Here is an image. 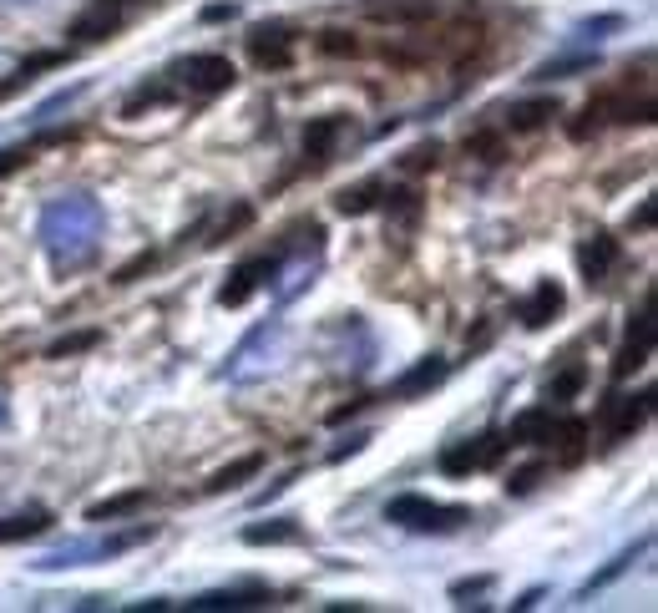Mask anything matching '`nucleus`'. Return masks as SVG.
I'll use <instances>...</instances> for the list:
<instances>
[{"label":"nucleus","mask_w":658,"mask_h":613,"mask_svg":"<svg viewBox=\"0 0 658 613\" xmlns=\"http://www.w3.org/2000/svg\"><path fill=\"white\" fill-rule=\"evenodd\" d=\"M365 441H370V436H350V441H345V446H340V451H335V462H345V456H355V451H360V446H365Z\"/></svg>","instance_id":"72a5a7b5"},{"label":"nucleus","mask_w":658,"mask_h":613,"mask_svg":"<svg viewBox=\"0 0 658 613\" xmlns=\"http://www.w3.org/2000/svg\"><path fill=\"white\" fill-rule=\"evenodd\" d=\"M259 603H269V588H223V593H203V598H193L188 608L208 613V608H259Z\"/></svg>","instance_id":"2eb2a0df"},{"label":"nucleus","mask_w":658,"mask_h":613,"mask_svg":"<svg viewBox=\"0 0 658 613\" xmlns=\"http://www.w3.org/2000/svg\"><path fill=\"white\" fill-rule=\"evenodd\" d=\"M178 82H183L188 92H198V97H213V92H228V87L238 82V71H233L228 56H218V51H198V56L178 61Z\"/></svg>","instance_id":"f03ea898"},{"label":"nucleus","mask_w":658,"mask_h":613,"mask_svg":"<svg viewBox=\"0 0 658 613\" xmlns=\"http://www.w3.org/2000/svg\"><path fill=\"white\" fill-rule=\"evenodd\" d=\"M441 11V0H370L365 16L370 21H395V26H421Z\"/></svg>","instance_id":"6e6552de"},{"label":"nucleus","mask_w":658,"mask_h":613,"mask_svg":"<svg viewBox=\"0 0 658 613\" xmlns=\"http://www.w3.org/2000/svg\"><path fill=\"white\" fill-rule=\"evenodd\" d=\"M583 380H588V370L583 365H567L552 386H547V401H567V396H578L583 391Z\"/></svg>","instance_id":"5701e85b"},{"label":"nucleus","mask_w":658,"mask_h":613,"mask_svg":"<svg viewBox=\"0 0 658 613\" xmlns=\"http://www.w3.org/2000/svg\"><path fill=\"white\" fill-rule=\"evenodd\" d=\"M375 198H380V183H355V188H345V193L335 198V208H340L345 218H360V213L375 208Z\"/></svg>","instance_id":"412c9836"},{"label":"nucleus","mask_w":658,"mask_h":613,"mask_svg":"<svg viewBox=\"0 0 658 613\" xmlns=\"http://www.w3.org/2000/svg\"><path fill=\"white\" fill-rule=\"evenodd\" d=\"M486 583H491V578H461V583L451 588V598H471V593H481Z\"/></svg>","instance_id":"2f4dec72"},{"label":"nucleus","mask_w":658,"mask_h":613,"mask_svg":"<svg viewBox=\"0 0 658 613\" xmlns=\"http://www.w3.org/2000/svg\"><path fill=\"white\" fill-rule=\"evenodd\" d=\"M249 56L264 71H289L294 66V36H289V26H259L249 36Z\"/></svg>","instance_id":"39448f33"},{"label":"nucleus","mask_w":658,"mask_h":613,"mask_svg":"<svg viewBox=\"0 0 658 613\" xmlns=\"http://www.w3.org/2000/svg\"><path fill=\"white\" fill-rule=\"evenodd\" d=\"M36 147H41V142H21V147H0V178H6V173H16V168H26V163L36 158Z\"/></svg>","instance_id":"a878e982"},{"label":"nucleus","mask_w":658,"mask_h":613,"mask_svg":"<svg viewBox=\"0 0 658 613\" xmlns=\"http://www.w3.org/2000/svg\"><path fill=\"white\" fill-rule=\"evenodd\" d=\"M542 472H547L542 462H532V467H522V472H512V477H507V492H512V497H522V492H532V487L542 482Z\"/></svg>","instance_id":"cd10ccee"},{"label":"nucleus","mask_w":658,"mask_h":613,"mask_svg":"<svg viewBox=\"0 0 658 613\" xmlns=\"http://www.w3.org/2000/svg\"><path fill=\"white\" fill-rule=\"evenodd\" d=\"M507 451V436H476V441H456L441 451V472L446 477H471L481 467H497Z\"/></svg>","instance_id":"7ed1b4c3"},{"label":"nucleus","mask_w":658,"mask_h":613,"mask_svg":"<svg viewBox=\"0 0 658 613\" xmlns=\"http://www.w3.org/2000/svg\"><path fill=\"white\" fill-rule=\"evenodd\" d=\"M152 264H157V254H137L132 264H122V269L112 274V284H132V279H137V274H147Z\"/></svg>","instance_id":"c756f323"},{"label":"nucleus","mask_w":658,"mask_h":613,"mask_svg":"<svg viewBox=\"0 0 658 613\" xmlns=\"http://www.w3.org/2000/svg\"><path fill=\"white\" fill-rule=\"evenodd\" d=\"M269 274H274V259H249V264H238V269H233V279L223 284V294H218V299L228 304V310H238V304H249V294H254Z\"/></svg>","instance_id":"1a4fd4ad"},{"label":"nucleus","mask_w":658,"mask_h":613,"mask_svg":"<svg viewBox=\"0 0 658 613\" xmlns=\"http://www.w3.org/2000/svg\"><path fill=\"white\" fill-rule=\"evenodd\" d=\"M137 507H147V487H132V492H117V497H107V502H97L87 517L92 522H117V517H127V512H137Z\"/></svg>","instance_id":"aec40b11"},{"label":"nucleus","mask_w":658,"mask_h":613,"mask_svg":"<svg viewBox=\"0 0 658 613\" xmlns=\"http://www.w3.org/2000/svg\"><path fill=\"white\" fill-rule=\"evenodd\" d=\"M578 264H583L588 284H603V279H608V269L618 264V239H608V234H593V244H583Z\"/></svg>","instance_id":"f8f14e48"},{"label":"nucleus","mask_w":658,"mask_h":613,"mask_svg":"<svg viewBox=\"0 0 658 613\" xmlns=\"http://www.w3.org/2000/svg\"><path fill=\"white\" fill-rule=\"evenodd\" d=\"M102 345V330H81V335H66L46 350V360H66V355H81V350H97Z\"/></svg>","instance_id":"4be33fe9"},{"label":"nucleus","mask_w":658,"mask_h":613,"mask_svg":"<svg viewBox=\"0 0 658 613\" xmlns=\"http://www.w3.org/2000/svg\"><path fill=\"white\" fill-rule=\"evenodd\" d=\"M552 117H562V102H557V97H537V102H517V107L507 112V127H512V132H537V127L552 122Z\"/></svg>","instance_id":"4468645a"},{"label":"nucleus","mask_w":658,"mask_h":613,"mask_svg":"<svg viewBox=\"0 0 658 613\" xmlns=\"http://www.w3.org/2000/svg\"><path fill=\"white\" fill-rule=\"evenodd\" d=\"M122 21H127V0H92V6L71 21V36L76 41H107L122 31Z\"/></svg>","instance_id":"20e7f679"},{"label":"nucleus","mask_w":658,"mask_h":613,"mask_svg":"<svg viewBox=\"0 0 658 613\" xmlns=\"http://www.w3.org/2000/svg\"><path fill=\"white\" fill-rule=\"evenodd\" d=\"M466 152H481L486 163H502V137L497 132H476V137H466Z\"/></svg>","instance_id":"bb28decb"},{"label":"nucleus","mask_w":658,"mask_h":613,"mask_svg":"<svg viewBox=\"0 0 658 613\" xmlns=\"http://www.w3.org/2000/svg\"><path fill=\"white\" fill-rule=\"evenodd\" d=\"M243 543L249 548H274V543H299V527L289 517H274V522H254L243 532Z\"/></svg>","instance_id":"dca6fc26"},{"label":"nucleus","mask_w":658,"mask_h":613,"mask_svg":"<svg viewBox=\"0 0 658 613\" xmlns=\"http://www.w3.org/2000/svg\"><path fill=\"white\" fill-rule=\"evenodd\" d=\"M451 375V365L441 360V355H426L416 370H405L400 380H395V386H390V396L395 401H410V396H426V391H436L441 386V380Z\"/></svg>","instance_id":"0eeeda50"},{"label":"nucleus","mask_w":658,"mask_h":613,"mask_svg":"<svg viewBox=\"0 0 658 613\" xmlns=\"http://www.w3.org/2000/svg\"><path fill=\"white\" fill-rule=\"evenodd\" d=\"M51 527V512H21V517H6L0 522V548L6 543H26V538H41Z\"/></svg>","instance_id":"f3484780"},{"label":"nucleus","mask_w":658,"mask_h":613,"mask_svg":"<svg viewBox=\"0 0 658 613\" xmlns=\"http://www.w3.org/2000/svg\"><path fill=\"white\" fill-rule=\"evenodd\" d=\"M633 228H653V203H643V208L633 213Z\"/></svg>","instance_id":"f704fd0d"},{"label":"nucleus","mask_w":658,"mask_h":613,"mask_svg":"<svg viewBox=\"0 0 658 613\" xmlns=\"http://www.w3.org/2000/svg\"><path fill=\"white\" fill-rule=\"evenodd\" d=\"M385 522L416 527V532H451V527L471 522V507H461V502H426V497H395L385 507Z\"/></svg>","instance_id":"f257e3e1"},{"label":"nucleus","mask_w":658,"mask_h":613,"mask_svg":"<svg viewBox=\"0 0 658 613\" xmlns=\"http://www.w3.org/2000/svg\"><path fill=\"white\" fill-rule=\"evenodd\" d=\"M547 426H552V411L537 406V411H527V416H517V421L507 426V446H532V441L547 436Z\"/></svg>","instance_id":"a211bd4d"},{"label":"nucleus","mask_w":658,"mask_h":613,"mask_svg":"<svg viewBox=\"0 0 658 613\" xmlns=\"http://www.w3.org/2000/svg\"><path fill=\"white\" fill-rule=\"evenodd\" d=\"M238 16V6H208L203 11V21H233Z\"/></svg>","instance_id":"473e14b6"},{"label":"nucleus","mask_w":658,"mask_h":613,"mask_svg":"<svg viewBox=\"0 0 658 613\" xmlns=\"http://www.w3.org/2000/svg\"><path fill=\"white\" fill-rule=\"evenodd\" d=\"M562 299H567V294H562V284H552V279H547V284H537V289H532V299L522 304L517 315H522V325H527V330H542V325L562 310Z\"/></svg>","instance_id":"9b49d317"},{"label":"nucleus","mask_w":658,"mask_h":613,"mask_svg":"<svg viewBox=\"0 0 658 613\" xmlns=\"http://www.w3.org/2000/svg\"><path fill=\"white\" fill-rule=\"evenodd\" d=\"M340 132H345V117H314V122L304 127V152H309V168H324V163H329V152H335Z\"/></svg>","instance_id":"9d476101"},{"label":"nucleus","mask_w":658,"mask_h":613,"mask_svg":"<svg viewBox=\"0 0 658 613\" xmlns=\"http://www.w3.org/2000/svg\"><path fill=\"white\" fill-rule=\"evenodd\" d=\"M324 56H360V41H355V31H319V41H314Z\"/></svg>","instance_id":"b1692460"},{"label":"nucleus","mask_w":658,"mask_h":613,"mask_svg":"<svg viewBox=\"0 0 658 613\" xmlns=\"http://www.w3.org/2000/svg\"><path fill=\"white\" fill-rule=\"evenodd\" d=\"M365 406H370V401H350V406H340V411H329V426H345V421H350V416H360Z\"/></svg>","instance_id":"7c9ffc66"},{"label":"nucleus","mask_w":658,"mask_h":613,"mask_svg":"<svg viewBox=\"0 0 658 613\" xmlns=\"http://www.w3.org/2000/svg\"><path fill=\"white\" fill-rule=\"evenodd\" d=\"M598 56H567V61H547L537 66V82H552V76H572V71H593Z\"/></svg>","instance_id":"393cba45"},{"label":"nucleus","mask_w":658,"mask_h":613,"mask_svg":"<svg viewBox=\"0 0 658 613\" xmlns=\"http://www.w3.org/2000/svg\"><path fill=\"white\" fill-rule=\"evenodd\" d=\"M259 472H264V451H249V456H238V462L218 467V472L208 477V492H233V487H243L249 477H259Z\"/></svg>","instance_id":"ddd939ff"},{"label":"nucleus","mask_w":658,"mask_h":613,"mask_svg":"<svg viewBox=\"0 0 658 613\" xmlns=\"http://www.w3.org/2000/svg\"><path fill=\"white\" fill-rule=\"evenodd\" d=\"M648 355H653V320H648V310H643V315H633V325H628V340H623V350H618V360H613V375H618V380L633 375L638 365H648Z\"/></svg>","instance_id":"423d86ee"},{"label":"nucleus","mask_w":658,"mask_h":613,"mask_svg":"<svg viewBox=\"0 0 658 613\" xmlns=\"http://www.w3.org/2000/svg\"><path fill=\"white\" fill-rule=\"evenodd\" d=\"M436 158H441V147L426 142V147H416V152L405 158V168H410V173H426V168H436Z\"/></svg>","instance_id":"c85d7f7f"},{"label":"nucleus","mask_w":658,"mask_h":613,"mask_svg":"<svg viewBox=\"0 0 658 613\" xmlns=\"http://www.w3.org/2000/svg\"><path fill=\"white\" fill-rule=\"evenodd\" d=\"M648 411H653V396H648V391H643V396H633V401L618 411V421L608 426V441H628V436L648 421Z\"/></svg>","instance_id":"6ab92c4d"}]
</instances>
